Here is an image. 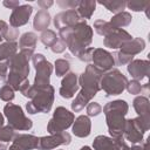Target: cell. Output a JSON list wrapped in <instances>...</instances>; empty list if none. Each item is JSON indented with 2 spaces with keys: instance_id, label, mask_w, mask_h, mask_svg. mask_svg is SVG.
Returning a JSON list of instances; mask_svg holds the SVG:
<instances>
[{
  "instance_id": "34",
  "label": "cell",
  "mask_w": 150,
  "mask_h": 150,
  "mask_svg": "<svg viewBox=\"0 0 150 150\" xmlns=\"http://www.w3.org/2000/svg\"><path fill=\"white\" fill-rule=\"evenodd\" d=\"M127 6L129 9L139 12V11H145L150 6V1H138V0H132L127 2Z\"/></svg>"
},
{
  "instance_id": "1",
  "label": "cell",
  "mask_w": 150,
  "mask_h": 150,
  "mask_svg": "<svg viewBox=\"0 0 150 150\" xmlns=\"http://www.w3.org/2000/svg\"><path fill=\"white\" fill-rule=\"evenodd\" d=\"M103 75V71L94 67L93 64H88L86 70L79 76V86H81V90L71 102V110L75 112L81 111L91 98L101 90L100 80Z\"/></svg>"
},
{
  "instance_id": "48",
  "label": "cell",
  "mask_w": 150,
  "mask_h": 150,
  "mask_svg": "<svg viewBox=\"0 0 150 150\" xmlns=\"http://www.w3.org/2000/svg\"><path fill=\"white\" fill-rule=\"evenodd\" d=\"M0 150H7V144L4 142H0Z\"/></svg>"
},
{
  "instance_id": "19",
  "label": "cell",
  "mask_w": 150,
  "mask_h": 150,
  "mask_svg": "<svg viewBox=\"0 0 150 150\" xmlns=\"http://www.w3.org/2000/svg\"><path fill=\"white\" fill-rule=\"evenodd\" d=\"M91 131V121L87 115H80L73 122V134L76 137L84 138L90 135Z\"/></svg>"
},
{
  "instance_id": "9",
  "label": "cell",
  "mask_w": 150,
  "mask_h": 150,
  "mask_svg": "<svg viewBox=\"0 0 150 150\" xmlns=\"http://www.w3.org/2000/svg\"><path fill=\"white\" fill-rule=\"evenodd\" d=\"M74 120H75V116L73 112H70L64 107H57L54 110L53 117L49 120L47 124V131L50 135L63 132L69 127L73 125Z\"/></svg>"
},
{
  "instance_id": "12",
  "label": "cell",
  "mask_w": 150,
  "mask_h": 150,
  "mask_svg": "<svg viewBox=\"0 0 150 150\" xmlns=\"http://www.w3.org/2000/svg\"><path fill=\"white\" fill-rule=\"evenodd\" d=\"M91 62L93 66L100 69L101 71L105 73L115 66V61L112 57V54H110L108 50L103 48H94L93 55H91Z\"/></svg>"
},
{
  "instance_id": "17",
  "label": "cell",
  "mask_w": 150,
  "mask_h": 150,
  "mask_svg": "<svg viewBox=\"0 0 150 150\" xmlns=\"http://www.w3.org/2000/svg\"><path fill=\"white\" fill-rule=\"evenodd\" d=\"M79 88H80V86H79L77 74H75L73 71H69L62 79L59 93L63 98H71L75 95V93L79 90Z\"/></svg>"
},
{
  "instance_id": "29",
  "label": "cell",
  "mask_w": 150,
  "mask_h": 150,
  "mask_svg": "<svg viewBox=\"0 0 150 150\" xmlns=\"http://www.w3.org/2000/svg\"><path fill=\"white\" fill-rule=\"evenodd\" d=\"M94 29H95V32L98 35L107 36L110 32H112L116 28H114L109 21H105V20H96L94 22Z\"/></svg>"
},
{
  "instance_id": "49",
  "label": "cell",
  "mask_w": 150,
  "mask_h": 150,
  "mask_svg": "<svg viewBox=\"0 0 150 150\" xmlns=\"http://www.w3.org/2000/svg\"><path fill=\"white\" fill-rule=\"evenodd\" d=\"M8 150H21V149H20L18 145H15V144H12V145L9 146V149H8Z\"/></svg>"
},
{
  "instance_id": "27",
  "label": "cell",
  "mask_w": 150,
  "mask_h": 150,
  "mask_svg": "<svg viewBox=\"0 0 150 150\" xmlns=\"http://www.w3.org/2000/svg\"><path fill=\"white\" fill-rule=\"evenodd\" d=\"M131 20H132L131 14L123 11V12H120V13L115 14L109 22L111 23V26L114 28H121V27H125V26L130 25Z\"/></svg>"
},
{
  "instance_id": "39",
  "label": "cell",
  "mask_w": 150,
  "mask_h": 150,
  "mask_svg": "<svg viewBox=\"0 0 150 150\" xmlns=\"http://www.w3.org/2000/svg\"><path fill=\"white\" fill-rule=\"evenodd\" d=\"M56 4L63 9H75L79 7V0H66V1H56Z\"/></svg>"
},
{
  "instance_id": "25",
  "label": "cell",
  "mask_w": 150,
  "mask_h": 150,
  "mask_svg": "<svg viewBox=\"0 0 150 150\" xmlns=\"http://www.w3.org/2000/svg\"><path fill=\"white\" fill-rule=\"evenodd\" d=\"M38 42V35L33 32H26L20 36L19 47L20 49H32L34 50Z\"/></svg>"
},
{
  "instance_id": "31",
  "label": "cell",
  "mask_w": 150,
  "mask_h": 150,
  "mask_svg": "<svg viewBox=\"0 0 150 150\" xmlns=\"http://www.w3.org/2000/svg\"><path fill=\"white\" fill-rule=\"evenodd\" d=\"M69 69H70V63L68 60L66 59H57L55 61V74L56 76H63V75H67L69 73Z\"/></svg>"
},
{
  "instance_id": "30",
  "label": "cell",
  "mask_w": 150,
  "mask_h": 150,
  "mask_svg": "<svg viewBox=\"0 0 150 150\" xmlns=\"http://www.w3.org/2000/svg\"><path fill=\"white\" fill-rule=\"evenodd\" d=\"M40 40L43 43V46H46V48H50L59 40V38H57V35H56V33L54 30L47 29V30L42 32V34L40 36Z\"/></svg>"
},
{
  "instance_id": "15",
  "label": "cell",
  "mask_w": 150,
  "mask_h": 150,
  "mask_svg": "<svg viewBox=\"0 0 150 150\" xmlns=\"http://www.w3.org/2000/svg\"><path fill=\"white\" fill-rule=\"evenodd\" d=\"M131 39H132V36L127 30H124L122 28H116L112 32H110L107 36H104L103 45L108 48L117 49V48H121L122 45L130 41Z\"/></svg>"
},
{
  "instance_id": "42",
  "label": "cell",
  "mask_w": 150,
  "mask_h": 150,
  "mask_svg": "<svg viewBox=\"0 0 150 150\" xmlns=\"http://www.w3.org/2000/svg\"><path fill=\"white\" fill-rule=\"evenodd\" d=\"M66 48H67V46H66V43H64L61 39H59V40H57V41H56V42L50 47L52 52H53V53H56V54L64 52V50H66Z\"/></svg>"
},
{
  "instance_id": "8",
  "label": "cell",
  "mask_w": 150,
  "mask_h": 150,
  "mask_svg": "<svg viewBox=\"0 0 150 150\" xmlns=\"http://www.w3.org/2000/svg\"><path fill=\"white\" fill-rule=\"evenodd\" d=\"M5 116L8 120V125H11L14 130H29L33 127V122L25 115L22 108L18 104L7 103L4 107Z\"/></svg>"
},
{
  "instance_id": "22",
  "label": "cell",
  "mask_w": 150,
  "mask_h": 150,
  "mask_svg": "<svg viewBox=\"0 0 150 150\" xmlns=\"http://www.w3.org/2000/svg\"><path fill=\"white\" fill-rule=\"evenodd\" d=\"M50 25V14L48 11H45V9H41L39 11L35 16H34V20H33V27L35 30L38 32H45L48 29Z\"/></svg>"
},
{
  "instance_id": "37",
  "label": "cell",
  "mask_w": 150,
  "mask_h": 150,
  "mask_svg": "<svg viewBox=\"0 0 150 150\" xmlns=\"http://www.w3.org/2000/svg\"><path fill=\"white\" fill-rule=\"evenodd\" d=\"M18 38H19V29L14 27H8L2 36V39L6 40V42H15Z\"/></svg>"
},
{
  "instance_id": "44",
  "label": "cell",
  "mask_w": 150,
  "mask_h": 150,
  "mask_svg": "<svg viewBox=\"0 0 150 150\" xmlns=\"http://www.w3.org/2000/svg\"><path fill=\"white\" fill-rule=\"evenodd\" d=\"M53 4L54 2L52 0H38V5L41 7V9H45V11H47Z\"/></svg>"
},
{
  "instance_id": "16",
  "label": "cell",
  "mask_w": 150,
  "mask_h": 150,
  "mask_svg": "<svg viewBox=\"0 0 150 150\" xmlns=\"http://www.w3.org/2000/svg\"><path fill=\"white\" fill-rule=\"evenodd\" d=\"M33 13V7L32 5L25 4V5H20L19 7H16L15 9H13L11 16H9V25L11 27L18 28L20 26H23L28 22L30 15Z\"/></svg>"
},
{
  "instance_id": "10",
  "label": "cell",
  "mask_w": 150,
  "mask_h": 150,
  "mask_svg": "<svg viewBox=\"0 0 150 150\" xmlns=\"http://www.w3.org/2000/svg\"><path fill=\"white\" fill-rule=\"evenodd\" d=\"M134 109L137 112L136 121L144 131L150 129V102L146 96H137L132 102Z\"/></svg>"
},
{
  "instance_id": "2",
  "label": "cell",
  "mask_w": 150,
  "mask_h": 150,
  "mask_svg": "<svg viewBox=\"0 0 150 150\" xmlns=\"http://www.w3.org/2000/svg\"><path fill=\"white\" fill-rule=\"evenodd\" d=\"M59 39H61L69 52L79 56L86 50L93 41V28L86 22V20L79 22L73 27H63L59 29Z\"/></svg>"
},
{
  "instance_id": "38",
  "label": "cell",
  "mask_w": 150,
  "mask_h": 150,
  "mask_svg": "<svg viewBox=\"0 0 150 150\" xmlns=\"http://www.w3.org/2000/svg\"><path fill=\"white\" fill-rule=\"evenodd\" d=\"M102 111V107L97 102H89L87 104V115L88 116H97Z\"/></svg>"
},
{
  "instance_id": "11",
  "label": "cell",
  "mask_w": 150,
  "mask_h": 150,
  "mask_svg": "<svg viewBox=\"0 0 150 150\" xmlns=\"http://www.w3.org/2000/svg\"><path fill=\"white\" fill-rule=\"evenodd\" d=\"M71 141V136L63 131L60 134H53L49 136L39 137V148L41 150H52L59 145H68Z\"/></svg>"
},
{
  "instance_id": "46",
  "label": "cell",
  "mask_w": 150,
  "mask_h": 150,
  "mask_svg": "<svg viewBox=\"0 0 150 150\" xmlns=\"http://www.w3.org/2000/svg\"><path fill=\"white\" fill-rule=\"evenodd\" d=\"M8 27L9 26H8L7 22H5L4 20H0V42L2 41V36H4V34H5V32L7 30Z\"/></svg>"
},
{
  "instance_id": "13",
  "label": "cell",
  "mask_w": 150,
  "mask_h": 150,
  "mask_svg": "<svg viewBox=\"0 0 150 150\" xmlns=\"http://www.w3.org/2000/svg\"><path fill=\"white\" fill-rule=\"evenodd\" d=\"M144 132L145 131L141 128V125L138 124L136 118L125 120L124 130H123V138H125L127 141H129L132 144L141 143L143 141Z\"/></svg>"
},
{
  "instance_id": "21",
  "label": "cell",
  "mask_w": 150,
  "mask_h": 150,
  "mask_svg": "<svg viewBox=\"0 0 150 150\" xmlns=\"http://www.w3.org/2000/svg\"><path fill=\"white\" fill-rule=\"evenodd\" d=\"M144 48H145V41L141 38H135V39H131L130 41L125 42L124 45H122L120 52L131 55V56H135L136 54L143 52Z\"/></svg>"
},
{
  "instance_id": "28",
  "label": "cell",
  "mask_w": 150,
  "mask_h": 150,
  "mask_svg": "<svg viewBox=\"0 0 150 150\" xmlns=\"http://www.w3.org/2000/svg\"><path fill=\"white\" fill-rule=\"evenodd\" d=\"M100 4L102 6H104L108 11L112 12V13H120L123 12V9L127 7V2L125 1H121V0H109V1H100Z\"/></svg>"
},
{
  "instance_id": "7",
  "label": "cell",
  "mask_w": 150,
  "mask_h": 150,
  "mask_svg": "<svg viewBox=\"0 0 150 150\" xmlns=\"http://www.w3.org/2000/svg\"><path fill=\"white\" fill-rule=\"evenodd\" d=\"M32 62L35 68V77H34V83L33 87L36 88H43L49 86L50 82V75L53 71V66L47 59L45 57L43 54H34L32 56Z\"/></svg>"
},
{
  "instance_id": "33",
  "label": "cell",
  "mask_w": 150,
  "mask_h": 150,
  "mask_svg": "<svg viewBox=\"0 0 150 150\" xmlns=\"http://www.w3.org/2000/svg\"><path fill=\"white\" fill-rule=\"evenodd\" d=\"M112 57H114L115 64H117V66L128 64L129 62H131V61L134 60V56L128 55V54H124V53H122V52H120V50L116 52V53L112 55Z\"/></svg>"
},
{
  "instance_id": "32",
  "label": "cell",
  "mask_w": 150,
  "mask_h": 150,
  "mask_svg": "<svg viewBox=\"0 0 150 150\" xmlns=\"http://www.w3.org/2000/svg\"><path fill=\"white\" fill-rule=\"evenodd\" d=\"M15 135H16L15 130L11 125H4L0 128V142H4V143L13 142Z\"/></svg>"
},
{
  "instance_id": "20",
  "label": "cell",
  "mask_w": 150,
  "mask_h": 150,
  "mask_svg": "<svg viewBox=\"0 0 150 150\" xmlns=\"http://www.w3.org/2000/svg\"><path fill=\"white\" fill-rule=\"evenodd\" d=\"M13 144L18 145L21 150H34L39 148V137L29 134H16Z\"/></svg>"
},
{
  "instance_id": "6",
  "label": "cell",
  "mask_w": 150,
  "mask_h": 150,
  "mask_svg": "<svg viewBox=\"0 0 150 150\" xmlns=\"http://www.w3.org/2000/svg\"><path fill=\"white\" fill-rule=\"evenodd\" d=\"M128 84L127 76L117 68H112L103 73L100 80V87L105 93V96H115L122 94Z\"/></svg>"
},
{
  "instance_id": "51",
  "label": "cell",
  "mask_w": 150,
  "mask_h": 150,
  "mask_svg": "<svg viewBox=\"0 0 150 150\" xmlns=\"http://www.w3.org/2000/svg\"><path fill=\"white\" fill-rule=\"evenodd\" d=\"M80 150H91V149H90V148H89L88 145H84V146H82V148H81Z\"/></svg>"
},
{
  "instance_id": "47",
  "label": "cell",
  "mask_w": 150,
  "mask_h": 150,
  "mask_svg": "<svg viewBox=\"0 0 150 150\" xmlns=\"http://www.w3.org/2000/svg\"><path fill=\"white\" fill-rule=\"evenodd\" d=\"M148 141H149V138L145 139L143 142V144H141V145H132L131 149L132 150H148V145H149V142Z\"/></svg>"
},
{
  "instance_id": "3",
  "label": "cell",
  "mask_w": 150,
  "mask_h": 150,
  "mask_svg": "<svg viewBox=\"0 0 150 150\" xmlns=\"http://www.w3.org/2000/svg\"><path fill=\"white\" fill-rule=\"evenodd\" d=\"M34 55L32 49H21L9 60V73L7 75V84L13 90H20L21 87L28 82L29 75V60Z\"/></svg>"
},
{
  "instance_id": "35",
  "label": "cell",
  "mask_w": 150,
  "mask_h": 150,
  "mask_svg": "<svg viewBox=\"0 0 150 150\" xmlns=\"http://www.w3.org/2000/svg\"><path fill=\"white\" fill-rule=\"evenodd\" d=\"M0 98L5 102H11L14 98V90L8 84H4L0 88Z\"/></svg>"
},
{
  "instance_id": "43",
  "label": "cell",
  "mask_w": 150,
  "mask_h": 150,
  "mask_svg": "<svg viewBox=\"0 0 150 150\" xmlns=\"http://www.w3.org/2000/svg\"><path fill=\"white\" fill-rule=\"evenodd\" d=\"M94 48H87L86 50H83L77 57L79 60L83 61V62H91V55H93Z\"/></svg>"
},
{
  "instance_id": "41",
  "label": "cell",
  "mask_w": 150,
  "mask_h": 150,
  "mask_svg": "<svg viewBox=\"0 0 150 150\" xmlns=\"http://www.w3.org/2000/svg\"><path fill=\"white\" fill-rule=\"evenodd\" d=\"M114 144H115V150H132L127 144V142L124 141L123 136L122 137H118V138H115L114 139Z\"/></svg>"
},
{
  "instance_id": "45",
  "label": "cell",
  "mask_w": 150,
  "mask_h": 150,
  "mask_svg": "<svg viewBox=\"0 0 150 150\" xmlns=\"http://www.w3.org/2000/svg\"><path fill=\"white\" fill-rule=\"evenodd\" d=\"M4 4V6L5 7H7V8H11V9H15L16 7H19L20 6V2L19 1H16V0H9V1H4L2 2Z\"/></svg>"
},
{
  "instance_id": "18",
  "label": "cell",
  "mask_w": 150,
  "mask_h": 150,
  "mask_svg": "<svg viewBox=\"0 0 150 150\" xmlns=\"http://www.w3.org/2000/svg\"><path fill=\"white\" fill-rule=\"evenodd\" d=\"M128 73L137 81L146 79L150 75V62L148 60H132L128 63Z\"/></svg>"
},
{
  "instance_id": "24",
  "label": "cell",
  "mask_w": 150,
  "mask_h": 150,
  "mask_svg": "<svg viewBox=\"0 0 150 150\" xmlns=\"http://www.w3.org/2000/svg\"><path fill=\"white\" fill-rule=\"evenodd\" d=\"M93 148L94 150H115L114 139L104 135H98L93 142Z\"/></svg>"
},
{
  "instance_id": "23",
  "label": "cell",
  "mask_w": 150,
  "mask_h": 150,
  "mask_svg": "<svg viewBox=\"0 0 150 150\" xmlns=\"http://www.w3.org/2000/svg\"><path fill=\"white\" fill-rule=\"evenodd\" d=\"M96 8V1H91V0H82L79 4V7L76 8L79 15L81 16V19L87 20L90 19L93 13L95 12Z\"/></svg>"
},
{
  "instance_id": "4",
  "label": "cell",
  "mask_w": 150,
  "mask_h": 150,
  "mask_svg": "<svg viewBox=\"0 0 150 150\" xmlns=\"http://www.w3.org/2000/svg\"><path fill=\"white\" fill-rule=\"evenodd\" d=\"M128 110H129V105L124 100H115L108 102L103 107L108 131L112 139L123 136L125 115L128 114Z\"/></svg>"
},
{
  "instance_id": "14",
  "label": "cell",
  "mask_w": 150,
  "mask_h": 150,
  "mask_svg": "<svg viewBox=\"0 0 150 150\" xmlns=\"http://www.w3.org/2000/svg\"><path fill=\"white\" fill-rule=\"evenodd\" d=\"M81 21H83V19H81V16L79 15L76 9H67V11L60 12L55 15L54 26H55V28L61 29L63 27H73Z\"/></svg>"
},
{
  "instance_id": "36",
  "label": "cell",
  "mask_w": 150,
  "mask_h": 150,
  "mask_svg": "<svg viewBox=\"0 0 150 150\" xmlns=\"http://www.w3.org/2000/svg\"><path fill=\"white\" fill-rule=\"evenodd\" d=\"M125 89L129 91V94L137 95V94H141V91L143 90V86L141 84L139 81L131 80V81H128V84H127V88Z\"/></svg>"
},
{
  "instance_id": "26",
  "label": "cell",
  "mask_w": 150,
  "mask_h": 150,
  "mask_svg": "<svg viewBox=\"0 0 150 150\" xmlns=\"http://www.w3.org/2000/svg\"><path fill=\"white\" fill-rule=\"evenodd\" d=\"M18 53L16 42H4L0 43V61H9Z\"/></svg>"
},
{
  "instance_id": "5",
  "label": "cell",
  "mask_w": 150,
  "mask_h": 150,
  "mask_svg": "<svg viewBox=\"0 0 150 150\" xmlns=\"http://www.w3.org/2000/svg\"><path fill=\"white\" fill-rule=\"evenodd\" d=\"M23 96L30 98V101L26 103V110L29 114L49 112L54 103V88L50 84L43 88L30 86Z\"/></svg>"
},
{
  "instance_id": "40",
  "label": "cell",
  "mask_w": 150,
  "mask_h": 150,
  "mask_svg": "<svg viewBox=\"0 0 150 150\" xmlns=\"http://www.w3.org/2000/svg\"><path fill=\"white\" fill-rule=\"evenodd\" d=\"M9 69V61H0V81H6Z\"/></svg>"
},
{
  "instance_id": "50",
  "label": "cell",
  "mask_w": 150,
  "mask_h": 150,
  "mask_svg": "<svg viewBox=\"0 0 150 150\" xmlns=\"http://www.w3.org/2000/svg\"><path fill=\"white\" fill-rule=\"evenodd\" d=\"M4 122H5V118H4V115L0 112V128L4 127Z\"/></svg>"
}]
</instances>
